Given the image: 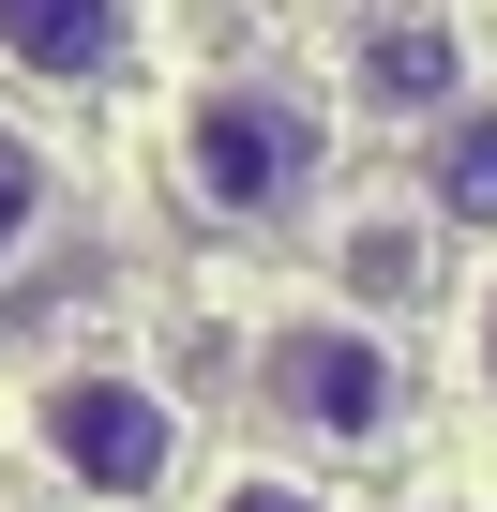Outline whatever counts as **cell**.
<instances>
[{"label":"cell","mask_w":497,"mask_h":512,"mask_svg":"<svg viewBox=\"0 0 497 512\" xmlns=\"http://www.w3.org/2000/svg\"><path fill=\"white\" fill-rule=\"evenodd\" d=\"M136 46V0H0V61H16V76H106Z\"/></svg>","instance_id":"277c9868"},{"label":"cell","mask_w":497,"mask_h":512,"mask_svg":"<svg viewBox=\"0 0 497 512\" xmlns=\"http://www.w3.org/2000/svg\"><path fill=\"white\" fill-rule=\"evenodd\" d=\"M31 437H46V467L76 497H166V467H181V407L151 377H106V362L46 377L31 392Z\"/></svg>","instance_id":"7a4b0ae2"},{"label":"cell","mask_w":497,"mask_h":512,"mask_svg":"<svg viewBox=\"0 0 497 512\" xmlns=\"http://www.w3.org/2000/svg\"><path fill=\"white\" fill-rule=\"evenodd\" d=\"M362 106H392V121H452V106H467V46H452L437 16H377V31H362Z\"/></svg>","instance_id":"5b68a950"},{"label":"cell","mask_w":497,"mask_h":512,"mask_svg":"<svg viewBox=\"0 0 497 512\" xmlns=\"http://www.w3.org/2000/svg\"><path fill=\"white\" fill-rule=\"evenodd\" d=\"M422 196H437L452 226H497V106H452V121H437V151H422Z\"/></svg>","instance_id":"8992f818"},{"label":"cell","mask_w":497,"mask_h":512,"mask_svg":"<svg viewBox=\"0 0 497 512\" xmlns=\"http://www.w3.org/2000/svg\"><path fill=\"white\" fill-rule=\"evenodd\" d=\"M257 407L302 422V437H392L407 377H392V347H377L362 317H287V332L257 347Z\"/></svg>","instance_id":"3957f363"},{"label":"cell","mask_w":497,"mask_h":512,"mask_svg":"<svg viewBox=\"0 0 497 512\" xmlns=\"http://www.w3.org/2000/svg\"><path fill=\"white\" fill-rule=\"evenodd\" d=\"M31 226H46V151H31V136H0V256H16Z\"/></svg>","instance_id":"ba28073f"},{"label":"cell","mask_w":497,"mask_h":512,"mask_svg":"<svg viewBox=\"0 0 497 512\" xmlns=\"http://www.w3.org/2000/svg\"><path fill=\"white\" fill-rule=\"evenodd\" d=\"M482 377H497V287H482Z\"/></svg>","instance_id":"30bf717a"},{"label":"cell","mask_w":497,"mask_h":512,"mask_svg":"<svg viewBox=\"0 0 497 512\" xmlns=\"http://www.w3.org/2000/svg\"><path fill=\"white\" fill-rule=\"evenodd\" d=\"M181 181H196L211 226H287L317 196V106L272 91V76H211L181 106Z\"/></svg>","instance_id":"6da1fadb"},{"label":"cell","mask_w":497,"mask_h":512,"mask_svg":"<svg viewBox=\"0 0 497 512\" xmlns=\"http://www.w3.org/2000/svg\"><path fill=\"white\" fill-rule=\"evenodd\" d=\"M211 512H332V497H302V482H272V467H257V482H226Z\"/></svg>","instance_id":"9c48e42d"},{"label":"cell","mask_w":497,"mask_h":512,"mask_svg":"<svg viewBox=\"0 0 497 512\" xmlns=\"http://www.w3.org/2000/svg\"><path fill=\"white\" fill-rule=\"evenodd\" d=\"M407 272H422L407 226H347V287H362V302H407Z\"/></svg>","instance_id":"52a82bcc"}]
</instances>
